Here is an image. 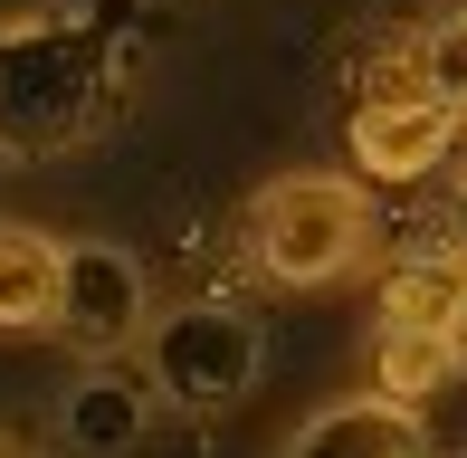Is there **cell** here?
Masks as SVG:
<instances>
[{
    "label": "cell",
    "instance_id": "cell-1",
    "mask_svg": "<svg viewBox=\"0 0 467 458\" xmlns=\"http://www.w3.org/2000/svg\"><path fill=\"white\" fill-rule=\"evenodd\" d=\"M239 248L267 286H344L372 267L381 248V211L353 172H277L248 192L239 211Z\"/></svg>",
    "mask_w": 467,
    "mask_h": 458
},
{
    "label": "cell",
    "instance_id": "cell-2",
    "mask_svg": "<svg viewBox=\"0 0 467 458\" xmlns=\"http://www.w3.org/2000/svg\"><path fill=\"white\" fill-rule=\"evenodd\" d=\"M267 344H258V316L229 297H182L153 316L143 335V391L172 411H229L248 382H258Z\"/></svg>",
    "mask_w": 467,
    "mask_h": 458
},
{
    "label": "cell",
    "instance_id": "cell-3",
    "mask_svg": "<svg viewBox=\"0 0 467 458\" xmlns=\"http://www.w3.org/2000/svg\"><path fill=\"white\" fill-rule=\"evenodd\" d=\"M153 335V277L115 239H67V286H57V344L77 363H115Z\"/></svg>",
    "mask_w": 467,
    "mask_h": 458
},
{
    "label": "cell",
    "instance_id": "cell-4",
    "mask_svg": "<svg viewBox=\"0 0 467 458\" xmlns=\"http://www.w3.org/2000/svg\"><path fill=\"white\" fill-rule=\"evenodd\" d=\"M467 124L449 106H430V96H363L344 124V153H353V182H430L439 162L458 153Z\"/></svg>",
    "mask_w": 467,
    "mask_h": 458
},
{
    "label": "cell",
    "instance_id": "cell-5",
    "mask_svg": "<svg viewBox=\"0 0 467 458\" xmlns=\"http://www.w3.org/2000/svg\"><path fill=\"white\" fill-rule=\"evenodd\" d=\"M267 458H430V430H420V411H391V401H372V391H344V401L306 411Z\"/></svg>",
    "mask_w": 467,
    "mask_h": 458
},
{
    "label": "cell",
    "instance_id": "cell-6",
    "mask_svg": "<svg viewBox=\"0 0 467 458\" xmlns=\"http://www.w3.org/2000/svg\"><path fill=\"white\" fill-rule=\"evenodd\" d=\"M467 316V248H410L372 297V335H449Z\"/></svg>",
    "mask_w": 467,
    "mask_h": 458
},
{
    "label": "cell",
    "instance_id": "cell-7",
    "mask_svg": "<svg viewBox=\"0 0 467 458\" xmlns=\"http://www.w3.org/2000/svg\"><path fill=\"white\" fill-rule=\"evenodd\" d=\"M57 286H67V239L0 220V335H57Z\"/></svg>",
    "mask_w": 467,
    "mask_h": 458
},
{
    "label": "cell",
    "instance_id": "cell-8",
    "mask_svg": "<svg viewBox=\"0 0 467 458\" xmlns=\"http://www.w3.org/2000/svg\"><path fill=\"white\" fill-rule=\"evenodd\" d=\"M458 382V344L449 335H372V401H391V411H430L439 391Z\"/></svg>",
    "mask_w": 467,
    "mask_h": 458
},
{
    "label": "cell",
    "instance_id": "cell-9",
    "mask_svg": "<svg viewBox=\"0 0 467 458\" xmlns=\"http://www.w3.org/2000/svg\"><path fill=\"white\" fill-rule=\"evenodd\" d=\"M67 430H77L87 449H134L143 391H115V372H87V382H77V401H67Z\"/></svg>",
    "mask_w": 467,
    "mask_h": 458
},
{
    "label": "cell",
    "instance_id": "cell-10",
    "mask_svg": "<svg viewBox=\"0 0 467 458\" xmlns=\"http://www.w3.org/2000/svg\"><path fill=\"white\" fill-rule=\"evenodd\" d=\"M420 87H430V106H449L467 124V0L420 29Z\"/></svg>",
    "mask_w": 467,
    "mask_h": 458
},
{
    "label": "cell",
    "instance_id": "cell-11",
    "mask_svg": "<svg viewBox=\"0 0 467 458\" xmlns=\"http://www.w3.org/2000/svg\"><path fill=\"white\" fill-rule=\"evenodd\" d=\"M0 458H38V449H29V440H19V430H0Z\"/></svg>",
    "mask_w": 467,
    "mask_h": 458
},
{
    "label": "cell",
    "instance_id": "cell-12",
    "mask_svg": "<svg viewBox=\"0 0 467 458\" xmlns=\"http://www.w3.org/2000/svg\"><path fill=\"white\" fill-rule=\"evenodd\" d=\"M449 344H458V372H467V316H458V325H449Z\"/></svg>",
    "mask_w": 467,
    "mask_h": 458
},
{
    "label": "cell",
    "instance_id": "cell-13",
    "mask_svg": "<svg viewBox=\"0 0 467 458\" xmlns=\"http://www.w3.org/2000/svg\"><path fill=\"white\" fill-rule=\"evenodd\" d=\"M458 458H467V449H458Z\"/></svg>",
    "mask_w": 467,
    "mask_h": 458
}]
</instances>
